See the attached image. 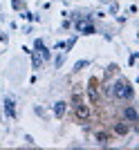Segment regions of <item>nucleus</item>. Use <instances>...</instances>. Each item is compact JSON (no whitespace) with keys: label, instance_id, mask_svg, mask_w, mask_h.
<instances>
[{"label":"nucleus","instance_id":"obj_1","mask_svg":"<svg viewBox=\"0 0 139 150\" xmlns=\"http://www.w3.org/2000/svg\"><path fill=\"white\" fill-rule=\"evenodd\" d=\"M110 94H112L114 99L130 101V99L135 96V90H133V85H130L126 79H117V81H114V85L110 88Z\"/></svg>","mask_w":139,"mask_h":150},{"label":"nucleus","instance_id":"obj_9","mask_svg":"<svg viewBox=\"0 0 139 150\" xmlns=\"http://www.w3.org/2000/svg\"><path fill=\"white\" fill-rule=\"evenodd\" d=\"M29 54H32V63H34V67H40V63H43L40 54H38V52H29Z\"/></svg>","mask_w":139,"mask_h":150},{"label":"nucleus","instance_id":"obj_2","mask_svg":"<svg viewBox=\"0 0 139 150\" xmlns=\"http://www.w3.org/2000/svg\"><path fill=\"white\" fill-rule=\"evenodd\" d=\"M74 114H76V119L79 121H88L90 119V110H88V105L83 103V99L79 96V94H74Z\"/></svg>","mask_w":139,"mask_h":150},{"label":"nucleus","instance_id":"obj_7","mask_svg":"<svg viewBox=\"0 0 139 150\" xmlns=\"http://www.w3.org/2000/svg\"><path fill=\"white\" fill-rule=\"evenodd\" d=\"M65 110H67V103H65V101H58V103H54V114H56L58 119L65 114Z\"/></svg>","mask_w":139,"mask_h":150},{"label":"nucleus","instance_id":"obj_4","mask_svg":"<svg viewBox=\"0 0 139 150\" xmlns=\"http://www.w3.org/2000/svg\"><path fill=\"white\" fill-rule=\"evenodd\" d=\"M5 114L9 117V119H13V117H16V103H13L11 96H7V99H5Z\"/></svg>","mask_w":139,"mask_h":150},{"label":"nucleus","instance_id":"obj_11","mask_svg":"<svg viewBox=\"0 0 139 150\" xmlns=\"http://www.w3.org/2000/svg\"><path fill=\"white\" fill-rule=\"evenodd\" d=\"M85 65H88V61H79V63H76V65H74V69H83V67H85Z\"/></svg>","mask_w":139,"mask_h":150},{"label":"nucleus","instance_id":"obj_5","mask_svg":"<svg viewBox=\"0 0 139 150\" xmlns=\"http://www.w3.org/2000/svg\"><path fill=\"white\" fill-rule=\"evenodd\" d=\"M34 47H36V52L40 54V58H43V61H47V58H50V50L43 45V40H36V43H34Z\"/></svg>","mask_w":139,"mask_h":150},{"label":"nucleus","instance_id":"obj_10","mask_svg":"<svg viewBox=\"0 0 139 150\" xmlns=\"http://www.w3.org/2000/svg\"><path fill=\"white\" fill-rule=\"evenodd\" d=\"M96 141H99L101 146H106L108 144V134H106V132H99V134H96Z\"/></svg>","mask_w":139,"mask_h":150},{"label":"nucleus","instance_id":"obj_3","mask_svg":"<svg viewBox=\"0 0 139 150\" xmlns=\"http://www.w3.org/2000/svg\"><path fill=\"white\" fill-rule=\"evenodd\" d=\"M88 94H90V103H99V81L96 79H90Z\"/></svg>","mask_w":139,"mask_h":150},{"label":"nucleus","instance_id":"obj_8","mask_svg":"<svg viewBox=\"0 0 139 150\" xmlns=\"http://www.w3.org/2000/svg\"><path fill=\"white\" fill-rule=\"evenodd\" d=\"M128 130H130V128H128L126 123H117L114 125V132H117V134H128Z\"/></svg>","mask_w":139,"mask_h":150},{"label":"nucleus","instance_id":"obj_6","mask_svg":"<svg viewBox=\"0 0 139 150\" xmlns=\"http://www.w3.org/2000/svg\"><path fill=\"white\" fill-rule=\"evenodd\" d=\"M123 117H126V119H128V121H133V123H135V121H137V119H139V114H137V110H135V108H133V105H128V108H126V110H123Z\"/></svg>","mask_w":139,"mask_h":150}]
</instances>
